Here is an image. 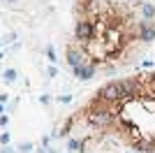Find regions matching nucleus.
Returning <instances> with one entry per match:
<instances>
[{
  "instance_id": "obj_13",
  "label": "nucleus",
  "mask_w": 155,
  "mask_h": 153,
  "mask_svg": "<svg viewBox=\"0 0 155 153\" xmlns=\"http://www.w3.org/2000/svg\"><path fill=\"white\" fill-rule=\"evenodd\" d=\"M56 100H58V102H63V104H67V102H72V95H58Z\"/></svg>"
},
{
  "instance_id": "obj_3",
  "label": "nucleus",
  "mask_w": 155,
  "mask_h": 153,
  "mask_svg": "<svg viewBox=\"0 0 155 153\" xmlns=\"http://www.w3.org/2000/svg\"><path fill=\"white\" fill-rule=\"evenodd\" d=\"M84 63H88V56H86V51H84V46L79 44H70L67 46V65H70L72 70H77L79 65H84Z\"/></svg>"
},
{
  "instance_id": "obj_19",
  "label": "nucleus",
  "mask_w": 155,
  "mask_h": 153,
  "mask_svg": "<svg viewBox=\"0 0 155 153\" xmlns=\"http://www.w3.org/2000/svg\"><path fill=\"white\" fill-rule=\"evenodd\" d=\"M37 153H49V148H42V151H37Z\"/></svg>"
},
{
  "instance_id": "obj_17",
  "label": "nucleus",
  "mask_w": 155,
  "mask_h": 153,
  "mask_svg": "<svg viewBox=\"0 0 155 153\" xmlns=\"http://www.w3.org/2000/svg\"><path fill=\"white\" fill-rule=\"evenodd\" d=\"M39 102H42V104H49V102H51V97H49V95H39Z\"/></svg>"
},
{
  "instance_id": "obj_2",
  "label": "nucleus",
  "mask_w": 155,
  "mask_h": 153,
  "mask_svg": "<svg viewBox=\"0 0 155 153\" xmlns=\"http://www.w3.org/2000/svg\"><path fill=\"white\" fill-rule=\"evenodd\" d=\"M74 39L79 44H88L95 39V25L88 16H77L74 21Z\"/></svg>"
},
{
  "instance_id": "obj_12",
  "label": "nucleus",
  "mask_w": 155,
  "mask_h": 153,
  "mask_svg": "<svg viewBox=\"0 0 155 153\" xmlns=\"http://www.w3.org/2000/svg\"><path fill=\"white\" fill-rule=\"evenodd\" d=\"M0 144H2V146L9 144V132H2V134H0Z\"/></svg>"
},
{
  "instance_id": "obj_22",
  "label": "nucleus",
  "mask_w": 155,
  "mask_h": 153,
  "mask_svg": "<svg viewBox=\"0 0 155 153\" xmlns=\"http://www.w3.org/2000/svg\"><path fill=\"white\" fill-rule=\"evenodd\" d=\"M7 2H19V0H7Z\"/></svg>"
},
{
  "instance_id": "obj_1",
  "label": "nucleus",
  "mask_w": 155,
  "mask_h": 153,
  "mask_svg": "<svg viewBox=\"0 0 155 153\" xmlns=\"http://www.w3.org/2000/svg\"><path fill=\"white\" fill-rule=\"evenodd\" d=\"M100 100H104V102H109V104H123V100H125V88H123V81L120 79H111V81H107L102 86V88H97V93H95Z\"/></svg>"
},
{
  "instance_id": "obj_11",
  "label": "nucleus",
  "mask_w": 155,
  "mask_h": 153,
  "mask_svg": "<svg viewBox=\"0 0 155 153\" xmlns=\"http://www.w3.org/2000/svg\"><path fill=\"white\" fill-rule=\"evenodd\" d=\"M46 58H49L51 63H56V60H58V58H56V49H53L51 44H46Z\"/></svg>"
},
{
  "instance_id": "obj_21",
  "label": "nucleus",
  "mask_w": 155,
  "mask_h": 153,
  "mask_svg": "<svg viewBox=\"0 0 155 153\" xmlns=\"http://www.w3.org/2000/svg\"><path fill=\"white\" fill-rule=\"evenodd\" d=\"M2 58H5V53H2V51H0V60H2Z\"/></svg>"
},
{
  "instance_id": "obj_18",
  "label": "nucleus",
  "mask_w": 155,
  "mask_h": 153,
  "mask_svg": "<svg viewBox=\"0 0 155 153\" xmlns=\"http://www.w3.org/2000/svg\"><path fill=\"white\" fill-rule=\"evenodd\" d=\"M14 37H16V35H14V32H7V37H5V42H14Z\"/></svg>"
},
{
  "instance_id": "obj_7",
  "label": "nucleus",
  "mask_w": 155,
  "mask_h": 153,
  "mask_svg": "<svg viewBox=\"0 0 155 153\" xmlns=\"http://www.w3.org/2000/svg\"><path fill=\"white\" fill-rule=\"evenodd\" d=\"M139 14L143 21H155V5L153 2H141L139 5Z\"/></svg>"
},
{
  "instance_id": "obj_9",
  "label": "nucleus",
  "mask_w": 155,
  "mask_h": 153,
  "mask_svg": "<svg viewBox=\"0 0 155 153\" xmlns=\"http://www.w3.org/2000/svg\"><path fill=\"white\" fill-rule=\"evenodd\" d=\"M2 81L5 83H14L16 81V70H14V67H7V70L2 72Z\"/></svg>"
},
{
  "instance_id": "obj_15",
  "label": "nucleus",
  "mask_w": 155,
  "mask_h": 153,
  "mask_svg": "<svg viewBox=\"0 0 155 153\" xmlns=\"http://www.w3.org/2000/svg\"><path fill=\"white\" fill-rule=\"evenodd\" d=\"M7 123H9V118H7V116L2 114V116H0V125H2V127H7Z\"/></svg>"
},
{
  "instance_id": "obj_10",
  "label": "nucleus",
  "mask_w": 155,
  "mask_h": 153,
  "mask_svg": "<svg viewBox=\"0 0 155 153\" xmlns=\"http://www.w3.org/2000/svg\"><path fill=\"white\" fill-rule=\"evenodd\" d=\"M32 148H35V144H32V141H23V144H19V146H16V151H19V153H30Z\"/></svg>"
},
{
  "instance_id": "obj_20",
  "label": "nucleus",
  "mask_w": 155,
  "mask_h": 153,
  "mask_svg": "<svg viewBox=\"0 0 155 153\" xmlns=\"http://www.w3.org/2000/svg\"><path fill=\"white\" fill-rule=\"evenodd\" d=\"M2 111H5V107H2V102H0V114H2Z\"/></svg>"
},
{
  "instance_id": "obj_5",
  "label": "nucleus",
  "mask_w": 155,
  "mask_h": 153,
  "mask_svg": "<svg viewBox=\"0 0 155 153\" xmlns=\"http://www.w3.org/2000/svg\"><path fill=\"white\" fill-rule=\"evenodd\" d=\"M72 72H74V76H77L79 81H88V79H93V76H95V72H97V65L93 63V60H88V63L79 65L77 70H72Z\"/></svg>"
},
{
  "instance_id": "obj_4",
  "label": "nucleus",
  "mask_w": 155,
  "mask_h": 153,
  "mask_svg": "<svg viewBox=\"0 0 155 153\" xmlns=\"http://www.w3.org/2000/svg\"><path fill=\"white\" fill-rule=\"evenodd\" d=\"M137 39H141L143 44H150L155 39V21H139L137 23Z\"/></svg>"
},
{
  "instance_id": "obj_6",
  "label": "nucleus",
  "mask_w": 155,
  "mask_h": 153,
  "mask_svg": "<svg viewBox=\"0 0 155 153\" xmlns=\"http://www.w3.org/2000/svg\"><path fill=\"white\" fill-rule=\"evenodd\" d=\"M79 121H81V114L77 111L74 116H70V118H67V121L63 123V127H60L58 132H53V137H67V134L72 132V127H74V123H79Z\"/></svg>"
},
{
  "instance_id": "obj_14",
  "label": "nucleus",
  "mask_w": 155,
  "mask_h": 153,
  "mask_svg": "<svg viewBox=\"0 0 155 153\" xmlns=\"http://www.w3.org/2000/svg\"><path fill=\"white\" fill-rule=\"evenodd\" d=\"M0 153H16V148H12L9 144H7V146H2V151H0Z\"/></svg>"
},
{
  "instance_id": "obj_8",
  "label": "nucleus",
  "mask_w": 155,
  "mask_h": 153,
  "mask_svg": "<svg viewBox=\"0 0 155 153\" xmlns=\"http://www.w3.org/2000/svg\"><path fill=\"white\" fill-rule=\"evenodd\" d=\"M67 148H70V151H74V153H84L86 148V141L84 139H74V137H70V141H67Z\"/></svg>"
},
{
  "instance_id": "obj_16",
  "label": "nucleus",
  "mask_w": 155,
  "mask_h": 153,
  "mask_svg": "<svg viewBox=\"0 0 155 153\" xmlns=\"http://www.w3.org/2000/svg\"><path fill=\"white\" fill-rule=\"evenodd\" d=\"M46 74H49V76H56V74H58V70H56V67H53V65H51V67L46 70Z\"/></svg>"
}]
</instances>
